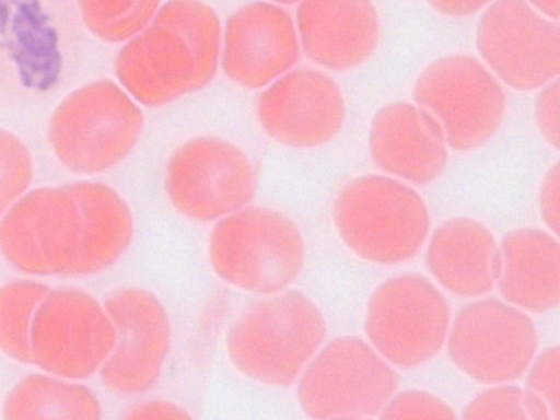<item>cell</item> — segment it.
Wrapping results in <instances>:
<instances>
[{
    "label": "cell",
    "instance_id": "6da1fadb",
    "mask_svg": "<svg viewBox=\"0 0 560 420\" xmlns=\"http://www.w3.org/2000/svg\"><path fill=\"white\" fill-rule=\"evenodd\" d=\"M222 24L202 0H165L152 21L122 43L117 82L144 107H161L207 88L220 67Z\"/></svg>",
    "mask_w": 560,
    "mask_h": 420
},
{
    "label": "cell",
    "instance_id": "7a4b0ae2",
    "mask_svg": "<svg viewBox=\"0 0 560 420\" xmlns=\"http://www.w3.org/2000/svg\"><path fill=\"white\" fill-rule=\"evenodd\" d=\"M325 315L306 293L287 289L265 295L230 326L225 351L234 369L269 387L295 384L323 346Z\"/></svg>",
    "mask_w": 560,
    "mask_h": 420
},
{
    "label": "cell",
    "instance_id": "3957f363",
    "mask_svg": "<svg viewBox=\"0 0 560 420\" xmlns=\"http://www.w3.org/2000/svg\"><path fill=\"white\" fill-rule=\"evenodd\" d=\"M208 258L222 282L265 296L291 288L299 279L306 246L290 217L248 205L215 222L208 238Z\"/></svg>",
    "mask_w": 560,
    "mask_h": 420
},
{
    "label": "cell",
    "instance_id": "277c9868",
    "mask_svg": "<svg viewBox=\"0 0 560 420\" xmlns=\"http://www.w3.org/2000/svg\"><path fill=\"white\" fill-rule=\"evenodd\" d=\"M332 220L340 238L355 255L385 266L416 256L431 225L428 206L417 190L378 174L347 183L334 201Z\"/></svg>",
    "mask_w": 560,
    "mask_h": 420
},
{
    "label": "cell",
    "instance_id": "5b68a950",
    "mask_svg": "<svg viewBox=\"0 0 560 420\" xmlns=\"http://www.w3.org/2000/svg\"><path fill=\"white\" fill-rule=\"evenodd\" d=\"M141 105L109 79L71 92L55 109L48 139L59 163L81 175L106 172L138 143L144 127Z\"/></svg>",
    "mask_w": 560,
    "mask_h": 420
},
{
    "label": "cell",
    "instance_id": "8992f818",
    "mask_svg": "<svg viewBox=\"0 0 560 420\" xmlns=\"http://www.w3.org/2000/svg\"><path fill=\"white\" fill-rule=\"evenodd\" d=\"M296 400L312 419L378 417L396 393L393 365L355 336H339L318 349L296 381Z\"/></svg>",
    "mask_w": 560,
    "mask_h": 420
},
{
    "label": "cell",
    "instance_id": "52a82bcc",
    "mask_svg": "<svg viewBox=\"0 0 560 420\" xmlns=\"http://www.w3.org/2000/svg\"><path fill=\"white\" fill-rule=\"evenodd\" d=\"M412 98L440 122L447 147L477 150L500 129L506 110L505 92L477 58L453 54L429 63L417 77Z\"/></svg>",
    "mask_w": 560,
    "mask_h": 420
},
{
    "label": "cell",
    "instance_id": "ba28073f",
    "mask_svg": "<svg viewBox=\"0 0 560 420\" xmlns=\"http://www.w3.org/2000/svg\"><path fill=\"white\" fill-rule=\"evenodd\" d=\"M257 174L248 155L217 136H197L179 144L167 159L164 190L184 218L210 223L250 205Z\"/></svg>",
    "mask_w": 560,
    "mask_h": 420
},
{
    "label": "cell",
    "instance_id": "9c48e42d",
    "mask_svg": "<svg viewBox=\"0 0 560 420\" xmlns=\"http://www.w3.org/2000/svg\"><path fill=\"white\" fill-rule=\"evenodd\" d=\"M450 305L425 277L404 273L386 279L370 295L364 331L389 364L411 369L431 360L446 341Z\"/></svg>",
    "mask_w": 560,
    "mask_h": 420
},
{
    "label": "cell",
    "instance_id": "30bf717a",
    "mask_svg": "<svg viewBox=\"0 0 560 420\" xmlns=\"http://www.w3.org/2000/svg\"><path fill=\"white\" fill-rule=\"evenodd\" d=\"M82 214L69 184L28 190L0 218V253L30 276H77Z\"/></svg>",
    "mask_w": 560,
    "mask_h": 420
},
{
    "label": "cell",
    "instance_id": "8fae6325",
    "mask_svg": "<svg viewBox=\"0 0 560 420\" xmlns=\"http://www.w3.org/2000/svg\"><path fill=\"white\" fill-rule=\"evenodd\" d=\"M116 342L104 306L88 292L50 290L37 307L31 329L32 364L71 381L101 370Z\"/></svg>",
    "mask_w": 560,
    "mask_h": 420
},
{
    "label": "cell",
    "instance_id": "7c38bea8",
    "mask_svg": "<svg viewBox=\"0 0 560 420\" xmlns=\"http://www.w3.org/2000/svg\"><path fill=\"white\" fill-rule=\"evenodd\" d=\"M447 352L454 365L483 384L515 381L528 369L538 334L525 311L485 298L463 306L450 324Z\"/></svg>",
    "mask_w": 560,
    "mask_h": 420
},
{
    "label": "cell",
    "instance_id": "4fadbf2b",
    "mask_svg": "<svg viewBox=\"0 0 560 420\" xmlns=\"http://www.w3.org/2000/svg\"><path fill=\"white\" fill-rule=\"evenodd\" d=\"M475 43L485 66L515 91L540 89L559 75V23L526 0L489 4L477 23Z\"/></svg>",
    "mask_w": 560,
    "mask_h": 420
},
{
    "label": "cell",
    "instance_id": "5bb4252c",
    "mask_svg": "<svg viewBox=\"0 0 560 420\" xmlns=\"http://www.w3.org/2000/svg\"><path fill=\"white\" fill-rule=\"evenodd\" d=\"M104 306L116 330L115 346L100 370L104 385L139 395L159 382L172 348V323L162 301L139 287L112 292Z\"/></svg>",
    "mask_w": 560,
    "mask_h": 420
},
{
    "label": "cell",
    "instance_id": "9a60e30c",
    "mask_svg": "<svg viewBox=\"0 0 560 420\" xmlns=\"http://www.w3.org/2000/svg\"><path fill=\"white\" fill-rule=\"evenodd\" d=\"M256 115L275 142L291 149H315L330 142L342 129L346 102L329 74L298 67L261 89Z\"/></svg>",
    "mask_w": 560,
    "mask_h": 420
},
{
    "label": "cell",
    "instance_id": "2e32d148",
    "mask_svg": "<svg viewBox=\"0 0 560 420\" xmlns=\"http://www.w3.org/2000/svg\"><path fill=\"white\" fill-rule=\"evenodd\" d=\"M294 18L282 5L256 0L233 11L222 28L220 67L247 90H260L291 70L300 58Z\"/></svg>",
    "mask_w": 560,
    "mask_h": 420
},
{
    "label": "cell",
    "instance_id": "e0dca14e",
    "mask_svg": "<svg viewBox=\"0 0 560 420\" xmlns=\"http://www.w3.org/2000/svg\"><path fill=\"white\" fill-rule=\"evenodd\" d=\"M368 149L384 173L413 185H428L448 161L445 133L425 108L406 101L383 105L373 116Z\"/></svg>",
    "mask_w": 560,
    "mask_h": 420
},
{
    "label": "cell",
    "instance_id": "ac0fdd59",
    "mask_svg": "<svg viewBox=\"0 0 560 420\" xmlns=\"http://www.w3.org/2000/svg\"><path fill=\"white\" fill-rule=\"evenodd\" d=\"M294 22L304 55L332 72L361 66L380 43L381 21L372 0H301Z\"/></svg>",
    "mask_w": 560,
    "mask_h": 420
},
{
    "label": "cell",
    "instance_id": "d6986e66",
    "mask_svg": "<svg viewBox=\"0 0 560 420\" xmlns=\"http://www.w3.org/2000/svg\"><path fill=\"white\" fill-rule=\"evenodd\" d=\"M431 275L448 292L464 298L489 293L500 276V246L480 221L455 217L432 233L425 253Z\"/></svg>",
    "mask_w": 560,
    "mask_h": 420
},
{
    "label": "cell",
    "instance_id": "ffe728a7",
    "mask_svg": "<svg viewBox=\"0 0 560 420\" xmlns=\"http://www.w3.org/2000/svg\"><path fill=\"white\" fill-rule=\"evenodd\" d=\"M497 287L503 300L523 311L545 313L560 300V248L556 235L535 228L506 232L500 243Z\"/></svg>",
    "mask_w": 560,
    "mask_h": 420
},
{
    "label": "cell",
    "instance_id": "44dd1931",
    "mask_svg": "<svg viewBox=\"0 0 560 420\" xmlns=\"http://www.w3.org/2000/svg\"><path fill=\"white\" fill-rule=\"evenodd\" d=\"M82 214V246L77 276H92L115 265L135 233L131 208L114 187L97 182L69 184Z\"/></svg>",
    "mask_w": 560,
    "mask_h": 420
},
{
    "label": "cell",
    "instance_id": "7402d4cb",
    "mask_svg": "<svg viewBox=\"0 0 560 420\" xmlns=\"http://www.w3.org/2000/svg\"><path fill=\"white\" fill-rule=\"evenodd\" d=\"M103 408L89 387L51 374H30L7 394V419H100Z\"/></svg>",
    "mask_w": 560,
    "mask_h": 420
},
{
    "label": "cell",
    "instance_id": "603a6c76",
    "mask_svg": "<svg viewBox=\"0 0 560 420\" xmlns=\"http://www.w3.org/2000/svg\"><path fill=\"white\" fill-rule=\"evenodd\" d=\"M50 288L34 280H12L0 287V351L32 363L31 329L37 307Z\"/></svg>",
    "mask_w": 560,
    "mask_h": 420
},
{
    "label": "cell",
    "instance_id": "cb8c5ba5",
    "mask_svg": "<svg viewBox=\"0 0 560 420\" xmlns=\"http://www.w3.org/2000/svg\"><path fill=\"white\" fill-rule=\"evenodd\" d=\"M88 30L98 39L122 44L153 19L163 0H75Z\"/></svg>",
    "mask_w": 560,
    "mask_h": 420
},
{
    "label": "cell",
    "instance_id": "d4e9b609",
    "mask_svg": "<svg viewBox=\"0 0 560 420\" xmlns=\"http://www.w3.org/2000/svg\"><path fill=\"white\" fill-rule=\"evenodd\" d=\"M33 178L30 149L16 135L0 128V218L28 191Z\"/></svg>",
    "mask_w": 560,
    "mask_h": 420
},
{
    "label": "cell",
    "instance_id": "484cf974",
    "mask_svg": "<svg viewBox=\"0 0 560 420\" xmlns=\"http://www.w3.org/2000/svg\"><path fill=\"white\" fill-rule=\"evenodd\" d=\"M464 419H527L523 388L508 383L493 384L477 394L465 407Z\"/></svg>",
    "mask_w": 560,
    "mask_h": 420
},
{
    "label": "cell",
    "instance_id": "4316f807",
    "mask_svg": "<svg viewBox=\"0 0 560 420\" xmlns=\"http://www.w3.org/2000/svg\"><path fill=\"white\" fill-rule=\"evenodd\" d=\"M381 419H455L452 407L428 390L408 388L395 393L386 402Z\"/></svg>",
    "mask_w": 560,
    "mask_h": 420
},
{
    "label": "cell",
    "instance_id": "83f0119b",
    "mask_svg": "<svg viewBox=\"0 0 560 420\" xmlns=\"http://www.w3.org/2000/svg\"><path fill=\"white\" fill-rule=\"evenodd\" d=\"M527 371V392L536 395L548 406L552 420H559V347L545 348L535 355Z\"/></svg>",
    "mask_w": 560,
    "mask_h": 420
},
{
    "label": "cell",
    "instance_id": "f1b7e54d",
    "mask_svg": "<svg viewBox=\"0 0 560 420\" xmlns=\"http://www.w3.org/2000/svg\"><path fill=\"white\" fill-rule=\"evenodd\" d=\"M560 84L556 78L540 88L534 102V120L544 140L559 149Z\"/></svg>",
    "mask_w": 560,
    "mask_h": 420
},
{
    "label": "cell",
    "instance_id": "f546056e",
    "mask_svg": "<svg viewBox=\"0 0 560 420\" xmlns=\"http://www.w3.org/2000/svg\"><path fill=\"white\" fill-rule=\"evenodd\" d=\"M538 208L546 226L558 236L560 226V170L552 164L542 177L538 189Z\"/></svg>",
    "mask_w": 560,
    "mask_h": 420
},
{
    "label": "cell",
    "instance_id": "4dcf8cb0",
    "mask_svg": "<svg viewBox=\"0 0 560 420\" xmlns=\"http://www.w3.org/2000/svg\"><path fill=\"white\" fill-rule=\"evenodd\" d=\"M128 419H190L191 413L182 405L165 399H152L131 408Z\"/></svg>",
    "mask_w": 560,
    "mask_h": 420
},
{
    "label": "cell",
    "instance_id": "1f68e13d",
    "mask_svg": "<svg viewBox=\"0 0 560 420\" xmlns=\"http://www.w3.org/2000/svg\"><path fill=\"white\" fill-rule=\"evenodd\" d=\"M438 13L448 18H468L487 7L492 0H425Z\"/></svg>",
    "mask_w": 560,
    "mask_h": 420
},
{
    "label": "cell",
    "instance_id": "d6a6232c",
    "mask_svg": "<svg viewBox=\"0 0 560 420\" xmlns=\"http://www.w3.org/2000/svg\"><path fill=\"white\" fill-rule=\"evenodd\" d=\"M535 10L542 15L559 21L560 0H526Z\"/></svg>",
    "mask_w": 560,
    "mask_h": 420
},
{
    "label": "cell",
    "instance_id": "836d02e7",
    "mask_svg": "<svg viewBox=\"0 0 560 420\" xmlns=\"http://www.w3.org/2000/svg\"><path fill=\"white\" fill-rule=\"evenodd\" d=\"M267 1L280 4L282 7H287V5L296 4L301 0H267Z\"/></svg>",
    "mask_w": 560,
    "mask_h": 420
}]
</instances>
